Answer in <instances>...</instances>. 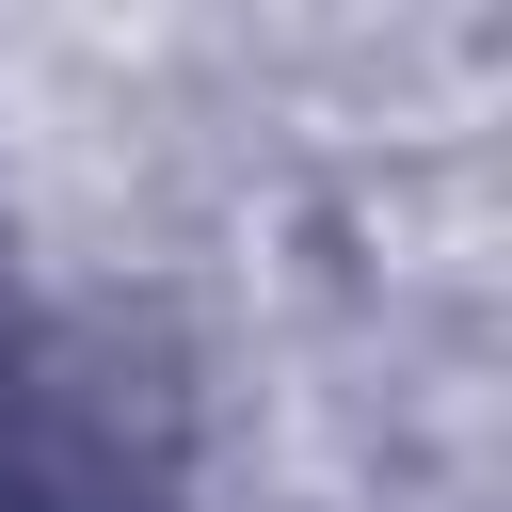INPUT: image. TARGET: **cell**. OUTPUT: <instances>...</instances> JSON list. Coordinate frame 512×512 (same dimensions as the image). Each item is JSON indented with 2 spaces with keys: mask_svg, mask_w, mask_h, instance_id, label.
Segmentation results:
<instances>
[{
  "mask_svg": "<svg viewBox=\"0 0 512 512\" xmlns=\"http://www.w3.org/2000/svg\"><path fill=\"white\" fill-rule=\"evenodd\" d=\"M0 512H16V432H0Z\"/></svg>",
  "mask_w": 512,
  "mask_h": 512,
  "instance_id": "cell-1",
  "label": "cell"
}]
</instances>
